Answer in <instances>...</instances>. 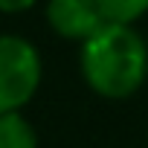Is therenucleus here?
Listing matches in <instances>:
<instances>
[{
	"mask_svg": "<svg viewBox=\"0 0 148 148\" xmlns=\"http://www.w3.org/2000/svg\"><path fill=\"white\" fill-rule=\"evenodd\" d=\"M79 67L93 93L105 99H125L136 93L148 76V47L134 26L105 23L82 41Z\"/></svg>",
	"mask_w": 148,
	"mask_h": 148,
	"instance_id": "obj_1",
	"label": "nucleus"
},
{
	"mask_svg": "<svg viewBox=\"0 0 148 148\" xmlns=\"http://www.w3.org/2000/svg\"><path fill=\"white\" fill-rule=\"evenodd\" d=\"M41 84V55L21 35H0V113L21 110Z\"/></svg>",
	"mask_w": 148,
	"mask_h": 148,
	"instance_id": "obj_2",
	"label": "nucleus"
},
{
	"mask_svg": "<svg viewBox=\"0 0 148 148\" xmlns=\"http://www.w3.org/2000/svg\"><path fill=\"white\" fill-rule=\"evenodd\" d=\"M47 23L67 41H87L105 26V18L96 0H49Z\"/></svg>",
	"mask_w": 148,
	"mask_h": 148,
	"instance_id": "obj_3",
	"label": "nucleus"
},
{
	"mask_svg": "<svg viewBox=\"0 0 148 148\" xmlns=\"http://www.w3.org/2000/svg\"><path fill=\"white\" fill-rule=\"evenodd\" d=\"M0 148H38V134L21 110L0 113Z\"/></svg>",
	"mask_w": 148,
	"mask_h": 148,
	"instance_id": "obj_4",
	"label": "nucleus"
},
{
	"mask_svg": "<svg viewBox=\"0 0 148 148\" xmlns=\"http://www.w3.org/2000/svg\"><path fill=\"white\" fill-rule=\"evenodd\" d=\"M105 23H122V26H134V21H139L148 12V0H96Z\"/></svg>",
	"mask_w": 148,
	"mask_h": 148,
	"instance_id": "obj_5",
	"label": "nucleus"
},
{
	"mask_svg": "<svg viewBox=\"0 0 148 148\" xmlns=\"http://www.w3.org/2000/svg\"><path fill=\"white\" fill-rule=\"evenodd\" d=\"M38 3V0H0V12H6V15H21L26 9H32Z\"/></svg>",
	"mask_w": 148,
	"mask_h": 148,
	"instance_id": "obj_6",
	"label": "nucleus"
}]
</instances>
